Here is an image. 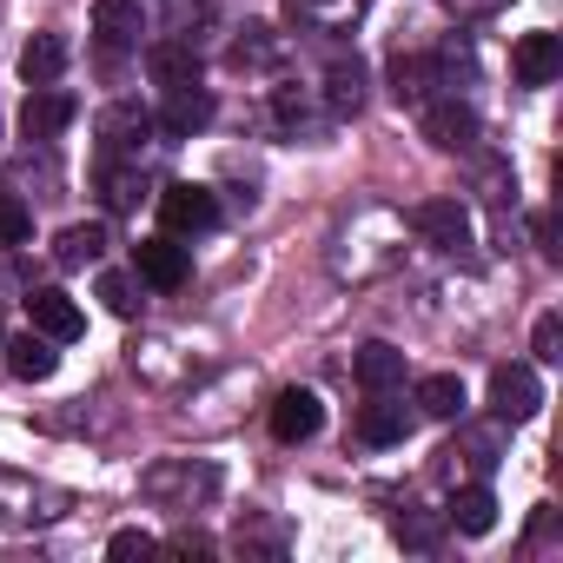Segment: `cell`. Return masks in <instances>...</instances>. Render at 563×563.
<instances>
[{
    "label": "cell",
    "instance_id": "cell-1",
    "mask_svg": "<svg viewBox=\"0 0 563 563\" xmlns=\"http://www.w3.org/2000/svg\"><path fill=\"white\" fill-rule=\"evenodd\" d=\"M140 490H146V497H159V504L192 510V504H206V497L219 490V471H212L206 457H166V464H153V471L140 477Z\"/></svg>",
    "mask_w": 563,
    "mask_h": 563
},
{
    "label": "cell",
    "instance_id": "cell-2",
    "mask_svg": "<svg viewBox=\"0 0 563 563\" xmlns=\"http://www.w3.org/2000/svg\"><path fill=\"white\" fill-rule=\"evenodd\" d=\"M490 411H497L504 424L537 418V411H543V378H537V365H523V358L497 365V372H490Z\"/></svg>",
    "mask_w": 563,
    "mask_h": 563
},
{
    "label": "cell",
    "instance_id": "cell-3",
    "mask_svg": "<svg viewBox=\"0 0 563 563\" xmlns=\"http://www.w3.org/2000/svg\"><path fill=\"white\" fill-rule=\"evenodd\" d=\"M133 272L146 278L153 292H179L186 278H192V252H186L173 232H159V239H140V245H133Z\"/></svg>",
    "mask_w": 563,
    "mask_h": 563
},
{
    "label": "cell",
    "instance_id": "cell-4",
    "mask_svg": "<svg viewBox=\"0 0 563 563\" xmlns=\"http://www.w3.org/2000/svg\"><path fill=\"white\" fill-rule=\"evenodd\" d=\"M418 120H424V140L444 146V153H471V146H477V113H471L457 93H431V100L418 107Z\"/></svg>",
    "mask_w": 563,
    "mask_h": 563
},
{
    "label": "cell",
    "instance_id": "cell-5",
    "mask_svg": "<svg viewBox=\"0 0 563 563\" xmlns=\"http://www.w3.org/2000/svg\"><path fill=\"white\" fill-rule=\"evenodd\" d=\"M411 232L438 252H471V206L464 199H424V206H411Z\"/></svg>",
    "mask_w": 563,
    "mask_h": 563
},
{
    "label": "cell",
    "instance_id": "cell-6",
    "mask_svg": "<svg viewBox=\"0 0 563 563\" xmlns=\"http://www.w3.org/2000/svg\"><path fill=\"white\" fill-rule=\"evenodd\" d=\"M159 219H166L173 239H179V232H212V225H219V199H212V186L173 179V186L159 192Z\"/></svg>",
    "mask_w": 563,
    "mask_h": 563
},
{
    "label": "cell",
    "instance_id": "cell-7",
    "mask_svg": "<svg viewBox=\"0 0 563 563\" xmlns=\"http://www.w3.org/2000/svg\"><path fill=\"white\" fill-rule=\"evenodd\" d=\"M319 431H325V405H319V391L292 385V391H278V398H272V438H278V444H306V438H319Z\"/></svg>",
    "mask_w": 563,
    "mask_h": 563
},
{
    "label": "cell",
    "instance_id": "cell-8",
    "mask_svg": "<svg viewBox=\"0 0 563 563\" xmlns=\"http://www.w3.org/2000/svg\"><path fill=\"white\" fill-rule=\"evenodd\" d=\"M510 74H517V87H550V80L563 74V41H556L550 27L523 34V41L510 47Z\"/></svg>",
    "mask_w": 563,
    "mask_h": 563
},
{
    "label": "cell",
    "instance_id": "cell-9",
    "mask_svg": "<svg viewBox=\"0 0 563 563\" xmlns=\"http://www.w3.org/2000/svg\"><path fill=\"white\" fill-rule=\"evenodd\" d=\"M206 126H212V93H206V87H173L166 107H159V120H153L159 140H192V133H206Z\"/></svg>",
    "mask_w": 563,
    "mask_h": 563
},
{
    "label": "cell",
    "instance_id": "cell-10",
    "mask_svg": "<svg viewBox=\"0 0 563 563\" xmlns=\"http://www.w3.org/2000/svg\"><path fill=\"white\" fill-rule=\"evenodd\" d=\"M27 319H34V332H47L54 345H74V339L87 332V312H80L67 292H54V286L27 292Z\"/></svg>",
    "mask_w": 563,
    "mask_h": 563
},
{
    "label": "cell",
    "instance_id": "cell-11",
    "mask_svg": "<svg viewBox=\"0 0 563 563\" xmlns=\"http://www.w3.org/2000/svg\"><path fill=\"white\" fill-rule=\"evenodd\" d=\"M74 93H60V87H34L27 93V107H21V133L27 140H60L67 126H74Z\"/></svg>",
    "mask_w": 563,
    "mask_h": 563
},
{
    "label": "cell",
    "instance_id": "cell-12",
    "mask_svg": "<svg viewBox=\"0 0 563 563\" xmlns=\"http://www.w3.org/2000/svg\"><path fill=\"white\" fill-rule=\"evenodd\" d=\"M140 27H146L140 0H93V41H100L107 54H126V47H140Z\"/></svg>",
    "mask_w": 563,
    "mask_h": 563
},
{
    "label": "cell",
    "instance_id": "cell-13",
    "mask_svg": "<svg viewBox=\"0 0 563 563\" xmlns=\"http://www.w3.org/2000/svg\"><path fill=\"white\" fill-rule=\"evenodd\" d=\"M286 14L306 34H352L365 21V0H286Z\"/></svg>",
    "mask_w": 563,
    "mask_h": 563
},
{
    "label": "cell",
    "instance_id": "cell-14",
    "mask_svg": "<svg viewBox=\"0 0 563 563\" xmlns=\"http://www.w3.org/2000/svg\"><path fill=\"white\" fill-rule=\"evenodd\" d=\"M411 424H418V418H411L398 398H385V391H372V405L358 411V438H365V444H378V451H385V444H405V438H411Z\"/></svg>",
    "mask_w": 563,
    "mask_h": 563
},
{
    "label": "cell",
    "instance_id": "cell-15",
    "mask_svg": "<svg viewBox=\"0 0 563 563\" xmlns=\"http://www.w3.org/2000/svg\"><path fill=\"white\" fill-rule=\"evenodd\" d=\"M47 504H54V490L27 484L14 471H0V523H41V517H54Z\"/></svg>",
    "mask_w": 563,
    "mask_h": 563
},
{
    "label": "cell",
    "instance_id": "cell-16",
    "mask_svg": "<svg viewBox=\"0 0 563 563\" xmlns=\"http://www.w3.org/2000/svg\"><path fill=\"white\" fill-rule=\"evenodd\" d=\"M0 352H8V372H14L21 385H41V378H54V365H60V352H54L47 332H21L14 345H0Z\"/></svg>",
    "mask_w": 563,
    "mask_h": 563
},
{
    "label": "cell",
    "instance_id": "cell-17",
    "mask_svg": "<svg viewBox=\"0 0 563 563\" xmlns=\"http://www.w3.org/2000/svg\"><path fill=\"white\" fill-rule=\"evenodd\" d=\"M146 74L173 93V87H199V54H192V41H159V47H146Z\"/></svg>",
    "mask_w": 563,
    "mask_h": 563
},
{
    "label": "cell",
    "instance_id": "cell-18",
    "mask_svg": "<svg viewBox=\"0 0 563 563\" xmlns=\"http://www.w3.org/2000/svg\"><path fill=\"white\" fill-rule=\"evenodd\" d=\"M153 133V113L146 107H133V100H120L107 120H100V140H107V159H120V153H133L140 159V140Z\"/></svg>",
    "mask_w": 563,
    "mask_h": 563
},
{
    "label": "cell",
    "instance_id": "cell-19",
    "mask_svg": "<svg viewBox=\"0 0 563 563\" xmlns=\"http://www.w3.org/2000/svg\"><path fill=\"white\" fill-rule=\"evenodd\" d=\"M100 258H107V225H100V219H80V225H67V232L54 239V265H60V272L100 265Z\"/></svg>",
    "mask_w": 563,
    "mask_h": 563
},
{
    "label": "cell",
    "instance_id": "cell-20",
    "mask_svg": "<svg viewBox=\"0 0 563 563\" xmlns=\"http://www.w3.org/2000/svg\"><path fill=\"white\" fill-rule=\"evenodd\" d=\"M352 372H358V385H365V391H391V385H405V352H398V345H385V339H372V345H358Z\"/></svg>",
    "mask_w": 563,
    "mask_h": 563
},
{
    "label": "cell",
    "instance_id": "cell-21",
    "mask_svg": "<svg viewBox=\"0 0 563 563\" xmlns=\"http://www.w3.org/2000/svg\"><path fill=\"white\" fill-rule=\"evenodd\" d=\"M411 405H418L424 418H464L471 391H464V378H457V372H431V378H418Z\"/></svg>",
    "mask_w": 563,
    "mask_h": 563
},
{
    "label": "cell",
    "instance_id": "cell-22",
    "mask_svg": "<svg viewBox=\"0 0 563 563\" xmlns=\"http://www.w3.org/2000/svg\"><path fill=\"white\" fill-rule=\"evenodd\" d=\"M444 530H451L444 510H424V504H405V510L391 517V537H398L405 550H418V556H431V550L444 543Z\"/></svg>",
    "mask_w": 563,
    "mask_h": 563
},
{
    "label": "cell",
    "instance_id": "cell-23",
    "mask_svg": "<svg viewBox=\"0 0 563 563\" xmlns=\"http://www.w3.org/2000/svg\"><path fill=\"white\" fill-rule=\"evenodd\" d=\"M67 74V41L60 34H34L27 47H21V80L27 87H54Z\"/></svg>",
    "mask_w": 563,
    "mask_h": 563
},
{
    "label": "cell",
    "instance_id": "cell-24",
    "mask_svg": "<svg viewBox=\"0 0 563 563\" xmlns=\"http://www.w3.org/2000/svg\"><path fill=\"white\" fill-rule=\"evenodd\" d=\"M444 523H451V530H464V537H484V530L497 523V497H490L484 484H464V490L444 504Z\"/></svg>",
    "mask_w": 563,
    "mask_h": 563
},
{
    "label": "cell",
    "instance_id": "cell-25",
    "mask_svg": "<svg viewBox=\"0 0 563 563\" xmlns=\"http://www.w3.org/2000/svg\"><path fill=\"white\" fill-rule=\"evenodd\" d=\"M325 107H332L339 120L365 107V60H332V67H325Z\"/></svg>",
    "mask_w": 563,
    "mask_h": 563
},
{
    "label": "cell",
    "instance_id": "cell-26",
    "mask_svg": "<svg viewBox=\"0 0 563 563\" xmlns=\"http://www.w3.org/2000/svg\"><path fill=\"white\" fill-rule=\"evenodd\" d=\"M286 60V41H278L265 21H252V27H239V41H232V67L245 74V67H278Z\"/></svg>",
    "mask_w": 563,
    "mask_h": 563
},
{
    "label": "cell",
    "instance_id": "cell-27",
    "mask_svg": "<svg viewBox=\"0 0 563 563\" xmlns=\"http://www.w3.org/2000/svg\"><path fill=\"white\" fill-rule=\"evenodd\" d=\"M100 192H107V206H113V212H133V206L146 199V173H140V159H133V166L100 159Z\"/></svg>",
    "mask_w": 563,
    "mask_h": 563
},
{
    "label": "cell",
    "instance_id": "cell-28",
    "mask_svg": "<svg viewBox=\"0 0 563 563\" xmlns=\"http://www.w3.org/2000/svg\"><path fill=\"white\" fill-rule=\"evenodd\" d=\"M100 299L113 319H140V272H100Z\"/></svg>",
    "mask_w": 563,
    "mask_h": 563
},
{
    "label": "cell",
    "instance_id": "cell-29",
    "mask_svg": "<svg viewBox=\"0 0 563 563\" xmlns=\"http://www.w3.org/2000/svg\"><path fill=\"white\" fill-rule=\"evenodd\" d=\"M27 232H34V212H27V199L21 192H0V245H27Z\"/></svg>",
    "mask_w": 563,
    "mask_h": 563
},
{
    "label": "cell",
    "instance_id": "cell-30",
    "mask_svg": "<svg viewBox=\"0 0 563 563\" xmlns=\"http://www.w3.org/2000/svg\"><path fill=\"white\" fill-rule=\"evenodd\" d=\"M530 352H537V365H563V319H556V312H543V319H537Z\"/></svg>",
    "mask_w": 563,
    "mask_h": 563
},
{
    "label": "cell",
    "instance_id": "cell-31",
    "mask_svg": "<svg viewBox=\"0 0 563 563\" xmlns=\"http://www.w3.org/2000/svg\"><path fill=\"white\" fill-rule=\"evenodd\" d=\"M451 457H464L471 471H490V464H497V438H490V431H471V438H464V451L451 444Z\"/></svg>",
    "mask_w": 563,
    "mask_h": 563
},
{
    "label": "cell",
    "instance_id": "cell-32",
    "mask_svg": "<svg viewBox=\"0 0 563 563\" xmlns=\"http://www.w3.org/2000/svg\"><path fill=\"white\" fill-rule=\"evenodd\" d=\"M146 550H159L153 530H113V537H107V556H146Z\"/></svg>",
    "mask_w": 563,
    "mask_h": 563
},
{
    "label": "cell",
    "instance_id": "cell-33",
    "mask_svg": "<svg viewBox=\"0 0 563 563\" xmlns=\"http://www.w3.org/2000/svg\"><path fill=\"white\" fill-rule=\"evenodd\" d=\"M444 8H451L457 21H484V14H497V8H510V0H444Z\"/></svg>",
    "mask_w": 563,
    "mask_h": 563
}]
</instances>
